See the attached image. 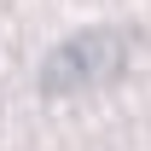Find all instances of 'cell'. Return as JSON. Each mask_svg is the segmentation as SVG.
<instances>
[{
    "mask_svg": "<svg viewBox=\"0 0 151 151\" xmlns=\"http://www.w3.org/2000/svg\"><path fill=\"white\" fill-rule=\"evenodd\" d=\"M128 64V35L122 29H87L70 35L47 64H41V93H81V87H105Z\"/></svg>",
    "mask_w": 151,
    "mask_h": 151,
    "instance_id": "cell-1",
    "label": "cell"
}]
</instances>
